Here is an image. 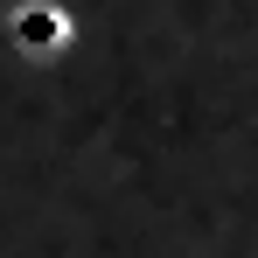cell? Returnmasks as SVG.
Returning <instances> with one entry per match:
<instances>
[{
  "label": "cell",
  "mask_w": 258,
  "mask_h": 258,
  "mask_svg": "<svg viewBox=\"0 0 258 258\" xmlns=\"http://www.w3.org/2000/svg\"><path fill=\"white\" fill-rule=\"evenodd\" d=\"M7 42H14V56H28V63L70 56V42H77L70 7H56V0H14L7 7Z\"/></svg>",
  "instance_id": "1"
}]
</instances>
